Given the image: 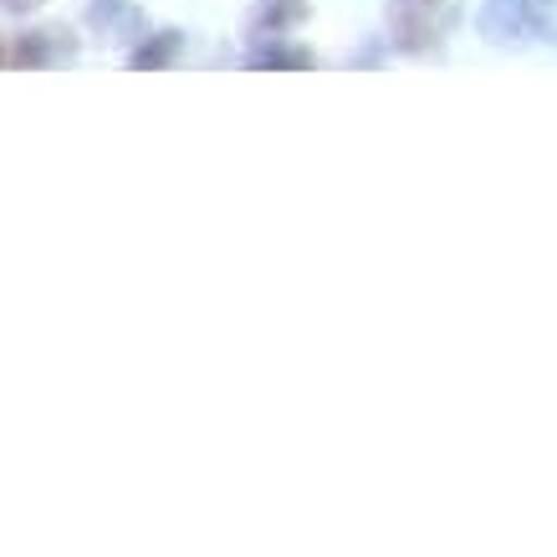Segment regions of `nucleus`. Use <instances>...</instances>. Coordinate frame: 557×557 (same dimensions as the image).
<instances>
[{"mask_svg":"<svg viewBox=\"0 0 557 557\" xmlns=\"http://www.w3.org/2000/svg\"><path fill=\"white\" fill-rule=\"evenodd\" d=\"M532 26L527 16V0H486V11H481V32L491 41H511V36H522Z\"/></svg>","mask_w":557,"mask_h":557,"instance_id":"nucleus-1","label":"nucleus"},{"mask_svg":"<svg viewBox=\"0 0 557 557\" xmlns=\"http://www.w3.org/2000/svg\"><path fill=\"white\" fill-rule=\"evenodd\" d=\"M57 36H62V32H32V36H21L16 67H47L51 51H57Z\"/></svg>","mask_w":557,"mask_h":557,"instance_id":"nucleus-2","label":"nucleus"},{"mask_svg":"<svg viewBox=\"0 0 557 557\" xmlns=\"http://www.w3.org/2000/svg\"><path fill=\"white\" fill-rule=\"evenodd\" d=\"M170 51H174V36H159L153 47L134 51V67H159V62H170Z\"/></svg>","mask_w":557,"mask_h":557,"instance_id":"nucleus-3","label":"nucleus"},{"mask_svg":"<svg viewBox=\"0 0 557 557\" xmlns=\"http://www.w3.org/2000/svg\"><path fill=\"white\" fill-rule=\"evenodd\" d=\"M0 5H11V11H32V5H41V0H0Z\"/></svg>","mask_w":557,"mask_h":557,"instance_id":"nucleus-4","label":"nucleus"},{"mask_svg":"<svg viewBox=\"0 0 557 557\" xmlns=\"http://www.w3.org/2000/svg\"><path fill=\"white\" fill-rule=\"evenodd\" d=\"M0 62H5V47H0Z\"/></svg>","mask_w":557,"mask_h":557,"instance_id":"nucleus-5","label":"nucleus"}]
</instances>
